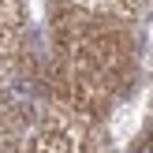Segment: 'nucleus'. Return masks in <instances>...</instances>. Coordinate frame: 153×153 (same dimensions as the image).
Here are the masks:
<instances>
[{
    "instance_id": "nucleus-1",
    "label": "nucleus",
    "mask_w": 153,
    "mask_h": 153,
    "mask_svg": "<svg viewBox=\"0 0 153 153\" xmlns=\"http://www.w3.org/2000/svg\"><path fill=\"white\" fill-rule=\"evenodd\" d=\"M142 153H153V149H142Z\"/></svg>"
}]
</instances>
